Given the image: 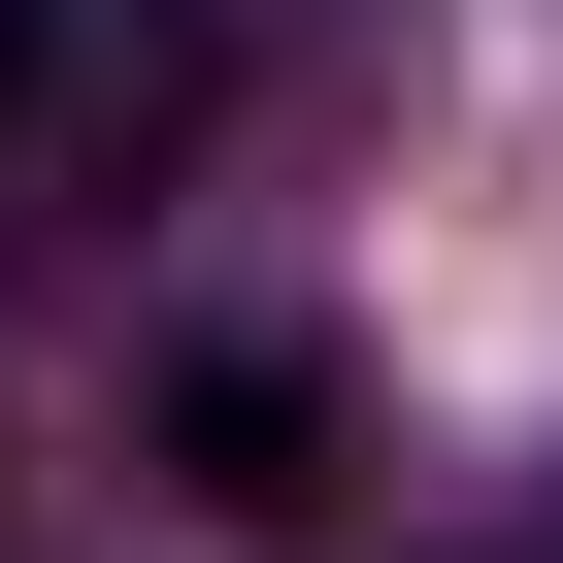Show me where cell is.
<instances>
[{
    "label": "cell",
    "mask_w": 563,
    "mask_h": 563,
    "mask_svg": "<svg viewBox=\"0 0 563 563\" xmlns=\"http://www.w3.org/2000/svg\"><path fill=\"white\" fill-rule=\"evenodd\" d=\"M166 133H199V0H0V232H133Z\"/></svg>",
    "instance_id": "cell-1"
},
{
    "label": "cell",
    "mask_w": 563,
    "mask_h": 563,
    "mask_svg": "<svg viewBox=\"0 0 563 563\" xmlns=\"http://www.w3.org/2000/svg\"><path fill=\"white\" fill-rule=\"evenodd\" d=\"M199 497H332V398H299V365H265V332L199 365Z\"/></svg>",
    "instance_id": "cell-2"
}]
</instances>
